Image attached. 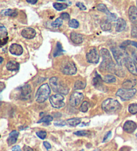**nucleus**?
<instances>
[{
    "instance_id": "obj_52",
    "label": "nucleus",
    "mask_w": 137,
    "mask_h": 151,
    "mask_svg": "<svg viewBox=\"0 0 137 151\" xmlns=\"http://www.w3.org/2000/svg\"><path fill=\"white\" fill-rule=\"evenodd\" d=\"M0 85H1V91H3V88H4L5 87V85H4V84H3V83H0Z\"/></svg>"
},
{
    "instance_id": "obj_18",
    "label": "nucleus",
    "mask_w": 137,
    "mask_h": 151,
    "mask_svg": "<svg viewBox=\"0 0 137 151\" xmlns=\"http://www.w3.org/2000/svg\"><path fill=\"white\" fill-rule=\"evenodd\" d=\"M23 48L20 45L13 43L9 47V52L14 55L19 56L23 53Z\"/></svg>"
},
{
    "instance_id": "obj_34",
    "label": "nucleus",
    "mask_w": 137,
    "mask_h": 151,
    "mask_svg": "<svg viewBox=\"0 0 137 151\" xmlns=\"http://www.w3.org/2000/svg\"><path fill=\"white\" fill-rule=\"evenodd\" d=\"M53 121V117L50 115H47L45 116L43 118H42L40 121H38V123H49L50 122Z\"/></svg>"
},
{
    "instance_id": "obj_21",
    "label": "nucleus",
    "mask_w": 137,
    "mask_h": 151,
    "mask_svg": "<svg viewBox=\"0 0 137 151\" xmlns=\"http://www.w3.org/2000/svg\"><path fill=\"white\" fill-rule=\"evenodd\" d=\"M19 136V133L16 131H13L9 135L8 138H7V143L9 145H12L17 142V137Z\"/></svg>"
},
{
    "instance_id": "obj_45",
    "label": "nucleus",
    "mask_w": 137,
    "mask_h": 151,
    "mask_svg": "<svg viewBox=\"0 0 137 151\" xmlns=\"http://www.w3.org/2000/svg\"><path fill=\"white\" fill-rule=\"evenodd\" d=\"M44 146L46 147V149H50L51 148H52V146H51V144L49 143L48 142H47V141H45V142H44Z\"/></svg>"
},
{
    "instance_id": "obj_31",
    "label": "nucleus",
    "mask_w": 137,
    "mask_h": 151,
    "mask_svg": "<svg viewBox=\"0 0 137 151\" xmlns=\"http://www.w3.org/2000/svg\"><path fill=\"white\" fill-rule=\"evenodd\" d=\"M53 6L56 10L62 11L63 9H65L68 7V5L66 3H54Z\"/></svg>"
},
{
    "instance_id": "obj_47",
    "label": "nucleus",
    "mask_w": 137,
    "mask_h": 151,
    "mask_svg": "<svg viewBox=\"0 0 137 151\" xmlns=\"http://www.w3.org/2000/svg\"><path fill=\"white\" fill-rule=\"evenodd\" d=\"M23 151H34V150H33L31 147L25 145V146H23Z\"/></svg>"
},
{
    "instance_id": "obj_5",
    "label": "nucleus",
    "mask_w": 137,
    "mask_h": 151,
    "mask_svg": "<svg viewBox=\"0 0 137 151\" xmlns=\"http://www.w3.org/2000/svg\"><path fill=\"white\" fill-rule=\"evenodd\" d=\"M50 94V88L48 83L41 85L36 95V100L39 103H42L48 99Z\"/></svg>"
},
{
    "instance_id": "obj_25",
    "label": "nucleus",
    "mask_w": 137,
    "mask_h": 151,
    "mask_svg": "<svg viewBox=\"0 0 137 151\" xmlns=\"http://www.w3.org/2000/svg\"><path fill=\"white\" fill-rule=\"evenodd\" d=\"M101 28L103 31H110L112 29V25L108 19H105L101 22Z\"/></svg>"
},
{
    "instance_id": "obj_6",
    "label": "nucleus",
    "mask_w": 137,
    "mask_h": 151,
    "mask_svg": "<svg viewBox=\"0 0 137 151\" xmlns=\"http://www.w3.org/2000/svg\"><path fill=\"white\" fill-rule=\"evenodd\" d=\"M50 102L52 106L56 109H61L65 106L64 97L61 94H56L51 96L50 98Z\"/></svg>"
},
{
    "instance_id": "obj_28",
    "label": "nucleus",
    "mask_w": 137,
    "mask_h": 151,
    "mask_svg": "<svg viewBox=\"0 0 137 151\" xmlns=\"http://www.w3.org/2000/svg\"><path fill=\"white\" fill-rule=\"evenodd\" d=\"M64 50L62 49V45L60 44V43L58 42L57 44H56V49H55V51L54 52V57H58V56L59 55H61L63 54L64 53Z\"/></svg>"
},
{
    "instance_id": "obj_56",
    "label": "nucleus",
    "mask_w": 137,
    "mask_h": 151,
    "mask_svg": "<svg viewBox=\"0 0 137 151\" xmlns=\"http://www.w3.org/2000/svg\"><path fill=\"white\" fill-rule=\"evenodd\" d=\"M136 139H137V134L136 135Z\"/></svg>"
},
{
    "instance_id": "obj_57",
    "label": "nucleus",
    "mask_w": 137,
    "mask_h": 151,
    "mask_svg": "<svg viewBox=\"0 0 137 151\" xmlns=\"http://www.w3.org/2000/svg\"><path fill=\"white\" fill-rule=\"evenodd\" d=\"M136 5H137V1H136Z\"/></svg>"
},
{
    "instance_id": "obj_39",
    "label": "nucleus",
    "mask_w": 137,
    "mask_h": 151,
    "mask_svg": "<svg viewBox=\"0 0 137 151\" xmlns=\"http://www.w3.org/2000/svg\"><path fill=\"white\" fill-rule=\"evenodd\" d=\"M36 135L40 139L44 140V139H46V137L47 136V133L44 131H38V132L36 133Z\"/></svg>"
},
{
    "instance_id": "obj_48",
    "label": "nucleus",
    "mask_w": 137,
    "mask_h": 151,
    "mask_svg": "<svg viewBox=\"0 0 137 151\" xmlns=\"http://www.w3.org/2000/svg\"><path fill=\"white\" fill-rule=\"evenodd\" d=\"M11 150L12 151H21V148H20V146H13L12 149H11Z\"/></svg>"
},
{
    "instance_id": "obj_32",
    "label": "nucleus",
    "mask_w": 137,
    "mask_h": 151,
    "mask_svg": "<svg viewBox=\"0 0 137 151\" xmlns=\"http://www.w3.org/2000/svg\"><path fill=\"white\" fill-rule=\"evenodd\" d=\"M0 35H1V39L7 37V30H6V28H5V27L3 26V24L0 25Z\"/></svg>"
},
{
    "instance_id": "obj_42",
    "label": "nucleus",
    "mask_w": 137,
    "mask_h": 151,
    "mask_svg": "<svg viewBox=\"0 0 137 151\" xmlns=\"http://www.w3.org/2000/svg\"><path fill=\"white\" fill-rule=\"evenodd\" d=\"M66 125V123L65 121H57L54 123V125L58 126V127H64V126H65Z\"/></svg>"
},
{
    "instance_id": "obj_54",
    "label": "nucleus",
    "mask_w": 137,
    "mask_h": 151,
    "mask_svg": "<svg viewBox=\"0 0 137 151\" xmlns=\"http://www.w3.org/2000/svg\"><path fill=\"white\" fill-rule=\"evenodd\" d=\"M93 151H100V149H96V150H94Z\"/></svg>"
},
{
    "instance_id": "obj_2",
    "label": "nucleus",
    "mask_w": 137,
    "mask_h": 151,
    "mask_svg": "<svg viewBox=\"0 0 137 151\" xmlns=\"http://www.w3.org/2000/svg\"><path fill=\"white\" fill-rule=\"evenodd\" d=\"M102 109L106 113L112 114L120 111L121 105L117 100L109 98L106 99L102 103Z\"/></svg>"
},
{
    "instance_id": "obj_10",
    "label": "nucleus",
    "mask_w": 137,
    "mask_h": 151,
    "mask_svg": "<svg viewBox=\"0 0 137 151\" xmlns=\"http://www.w3.org/2000/svg\"><path fill=\"white\" fill-rule=\"evenodd\" d=\"M84 98L83 94L79 92H74L70 97V104L72 106H77L80 104Z\"/></svg>"
},
{
    "instance_id": "obj_17",
    "label": "nucleus",
    "mask_w": 137,
    "mask_h": 151,
    "mask_svg": "<svg viewBox=\"0 0 137 151\" xmlns=\"http://www.w3.org/2000/svg\"><path fill=\"white\" fill-rule=\"evenodd\" d=\"M129 19L133 24L137 25V8L135 6H130L128 9Z\"/></svg>"
},
{
    "instance_id": "obj_4",
    "label": "nucleus",
    "mask_w": 137,
    "mask_h": 151,
    "mask_svg": "<svg viewBox=\"0 0 137 151\" xmlns=\"http://www.w3.org/2000/svg\"><path fill=\"white\" fill-rule=\"evenodd\" d=\"M100 53L102 57V61L100 66V69L101 71H108L110 67L114 63L112 61L110 51L105 48H103L100 50Z\"/></svg>"
},
{
    "instance_id": "obj_7",
    "label": "nucleus",
    "mask_w": 137,
    "mask_h": 151,
    "mask_svg": "<svg viewBox=\"0 0 137 151\" xmlns=\"http://www.w3.org/2000/svg\"><path fill=\"white\" fill-rule=\"evenodd\" d=\"M136 90L135 89H120L116 93V95L119 97L122 100H127L130 99L136 94Z\"/></svg>"
},
{
    "instance_id": "obj_46",
    "label": "nucleus",
    "mask_w": 137,
    "mask_h": 151,
    "mask_svg": "<svg viewBox=\"0 0 137 151\" xmlns=\"http://www.w3.org/2000/svg\"><path fill=\"white\" fill-rule=\"evenodd\" d=\"M7 40H8V37L3 39L1 40V47H3V45H5V44L7 43Z\"/></svg>"
},
{
    "instance_id": "obj_27",
    "label": "nucleus",
    "mask_w": 137,
    "mask_h": 151,
    "mask_svg": "<svg viewBox=\"0 0 137 151\" xmlns=\"http://www.w3.org/2000/svg\"><path fill=\"white\" fill-rule=\"evenodd\" d=\"M66 123L71 127H76L81 123V119L80 118H72V119H68Z\"/></svg>"
},
{
    "instance_id": "obj_40",
    "label": "nucleus",
    "mask_w": 137,
    "mask_h": 151,
    "mask_svg": "<svg viewBox=\"0 0 137 151\" xmlns=\"http://www.w3.org/2000/svg\"><path fill=\"white\" fill-rule=\"evenodd\" d=\"M131 35L132 37L137 39V27H133L131 30Z\"/></svg>"
},
{
    "instance_id": "obj_15",
    "label": "nucleus",
    "mask_w": 137,
    "mask_h": 151,
    "mask_svg": "<svg viewBox=\"0 0 137 151\" xmlns=\"http://www.w3.org/2000/svg\"><path fill=\"white\" fill-rule=\"evenodd\" d=\"M136 124L132 121H127L123 125V129L125 132L128 133H132L136 129Z\"/></svg>"
},
{
    "instance_id": "obj_49",
    "label": "nucleus",
    "mask_w": 137,
    "mask_h": 151,
    "mask_svg": "<svg viewBox=\"0 0 137 151\" xmlns=\"http://www.w3.org/2000/svg\"><path fill=\"white\" fill-rule=\"evenodd\" d=\"M130 45H132L133 47H134L137 49V42L132 41H130Z\"/></svg>"
},
{
    "instance_id": "obj_37",
    "label": "nucleus",
    "mask_w": 137,
    "mask_h": 151,
    "mask_svg": "<svg viewBox=\"0 0 137 151\" xmlns=\"http://www.w3.org/2000/svg\"><path fill=\"white\" fill-rule=\"evenodd\" d=\"M63 24V21H62V19L60 18H57L55 20L54 22L52 23V26L54 28H59Z\"/></svg>"
},
{
    "instance_id": "obj_3",
    "label": "nucleus",
    "mask_w": 137,
    "mask_h": 151,
    "mask_svg": "<svg viewBox=\"0 0 137 151\" xmlns=\"http://www.w3.org/2000/svg\"><path fill=\"white\" fill-rule=\"evenodd\" d=\"M111 51L112 52V55L116 60L117 65L120 66H122L123 64H124L125 60L126 59V58L129 57L126 49H123L121 47H114L111 49Z\"/></svg>"
},
{
    "instance_id": "obj_29",
    "label": "nucleus",
    "mask_w": 137,
    "mask_h": 151,
    "mask_svg": "<svg viewBox=\"0 0 137 151\" xmlns=\"http://www.w3.org/2000/svg\"><path fill=\"white\" fill-rule=\"evenodd\" d=\"M116 79L114 75H105L103 78V81L107 83H113L116 82Z\"/></svg>"
},
{
    "instance_id": "obj_16",
    "label": "nucleus",
    "mask_w": 137,
    "mask_h": 151,
    "mask_svg": "<svg viewBox=\"0 0 137 151\" xmlns=\"http://www.w3.org/2000/svg\"><path fill=\"white\" fill-rule=\"evenodd\" d=\"M31 93H32V89L30 85H25L21 87V98L23 100H27L30 97Z\"/></svg>"
},
{
    "instance_id": "obj_8",
    "label": "nucleus",
    "mask_w": 137,
    "mask_h": 151,
    "mask_svg": "<svg viewBox=\"0 0 137 151\" xmlns=\"http://www.w3.org/2000/svg\"><path fill=\"white\" fill-rule=\"evenodd\" d=\"M61 71L62 73L68 75H72L76 74L77 72V68H76L75 64L72 61H68L64 63L62 66Z\"/></svg>"
},
{
    "instance_id": "obj_12",
    "label": "nucleus",
    "mask_w": 137,
    "mask_h": 151,
    "mask_svg": "<svg viewBox=\"0 0 137 151\" xmlns=\"http://www.w3.org/2000/svg\"><path fill=\"white\" fill-rule=\"evenodd\" d=\"M124 65L128 69V70L132 75L137 76V67L135 65L134 62L130 57L126 58V59L124 61Z\"/></svg>"
},
{
    "instance_id": "obj_53",
    "label": "nucleus",
    "mask_w": 137,
    "mask_h": 151,
    "mask_svg": "<svg viewBox=\"0 0 137 151\" xmlns=\"http://www.w3.org/2000/svg\"><path fill=\"white\" fill-rule=\"evenodd\" d=\"M0 59H1V61H0V63H2V62H3V58L2 57H0Z\"/></svg>"
},
{
    "instance_id": "obj_19",
    "label": "nucleus",
    "mask_w": 137,
    "mask_h": 151,
    "mask_svg": "<svg viewBox=\"0 0 137 151\" xmlns=\"http://www.w3.org/2000/svg\"><path fill=\"white\" fill-rule=\"evenodd\" d=\"M136 79L134 78L128 79L124 81L122 83L123 89H132L133 87L136 85Z\"/></svg>"
},
{
    "instance_id": "obj_13",
    "label": "nucleus",
    "mask_w": 137,
    "mask_h": 151,
    "mask_svg": "<svg viewBox=\"0 0 137 151\" xmlns=\"http://www.w3.org/2000/svg\"><path fill=\"white\" fill-rule=\"evenodd\" d=\"M108 71H109L110 73L115 74L117 76L123 77L125 76V71L124 69L122 68V67L118 65H115L114 63L113 65L108 69Z\"/></svg>"
},
{
    "instance_id": "obj_44",
    "label": "nucleus",
    "mask_w": 137,
    "mask_h": 151,
    "mask_svg": "<svg viewBox=\"0 0 137 151\" xmlns=\"http://www.w3.org/2000/svg\"><path fill=\"white\" fill-rule=\"evenodd\" d=\"M111 135H112V132H111V131H109L108 133H107L106 135H105L104 137V139H103V142H106V141H107L108 140V139L110 138V137H111Z\"/></svg>"
},
{
    "instance_id": "obj_26",
    "label": "nucleus",
    "mask_w": 137,
    "mask_h": 151,
    "mask_svg": "<svg viewBox=\"0 0 137 151\" xmlns=\"http://www.w3.org/2000/svg\"><path fill=\"white\" fill-rule=\"evenodd\" d=\"M1 15L3 16H9V17H15L17 15V12L15 10L11 9H7L5 10L1 11Z\"/></svg>"
},
{
    "instance_id": "obj_55",
    "label": "nucleus",
    "mask_w": 137,
    "mask_h": 151,
    "mask_svg": "<svg viewBox=\"0 0 137 151\" xmlns=\"http://www.w3.org/2000/svg\"><path fill=\"white\" fill-rule=\"evenodd\" d=\"M80 151H84V150H81Z\"/></svg>"
},
{
    "instance_id": "obj_33",
    "label": "nucleus",
    "mask_w": 137,
    "mask_h": 151,
    "mask_svg": "<svg viewBox=\"0 0 137 151\" xmlns=\"http://www.w3.org/2000/svg\"><path fill=\"white\" fill-rule=\"evenodd\" d=\"M128 111L129 113L134 115V114L137 113V103H132L130 104L128 106Z\"/></svg>"
},
{
    "instance_id": "obj_20",
    "label": "nucleus",
    "mask_w": 137,
    "mask_h": 151,
    "mask_svg": "<svg viewBox=\"0 0 137 151\" xmlns=\"http://www.w3.org/2000/svg\"><path fill=\"white\" fill-rule=\"evenodd\" d=\"M103 79H102L100 75L97 72L96 73V77L93 79V85L96 88L98 89H102L104 87V85L102 84Z\"/></svg>"
},
{
    "instance_id": "obj_36",
    "label": "nucleus",
    "mask_w": 137,
    "mask_h": 151,
    "mask_svg": "<svg viewBox=\"0 0 137 151\" xmlns=\"http://www.w3.org/2000/svg\"><path fill=\"white\" fill-rule=\"evenodd\" d=\"M68 26L72 28L76 29L79 27V22L76 19H71L68 23Z\"/></svg>"
},
{
    "instance_id": "obj_38",
    "label": "nucleus",
    "mask_w": 137,
    "mask_h": 151,
    "mask_svg": "<svg viewBox=\"0 0 137 151\" xmlns=\"http://www.w3.org/2000/svg\"><path fill=\"white\" fill-rule=\"evenodd\" d=\"M74 135L80 137H86V136H88L90 135V132L88 131H78L74 133Z\"/></svg>"
},
{
    "instance_id": "obj_30",
    "label": "nucleus",
    "mask_w": 137,
    "mask_h": 151,
    "mask_svg": "<svg viewBox=\"0 0 137 151\" xmlns=\"http://www.w3.org/2000/svg\"><path fill=\"white\" fill-rule=\"evenodd\" d=\"M86 83L83 82L82 81H76L75 83H74V89L76 90H80V89H84L86 87Z\"/></svg>"
},
{
    "instance_id": "obj_24",
    "label": "nucleus",
    "mask_w": 137,
    "mask_h": 151,
    "mask_svg": "<svg viewBox=\"0 0 137 151\" xmlns=\"http://www.w3.org/2000/svg\"><path fill=\"white\" fill-rule=\"evenodd\" d=\"M6 68L8 71H14L19 69V64L15 61H9L6 65Z\"/></svg>"
},
{
    "instance_id": "obj_43",
    "label": "nucleus",
    "mask_w": 137,
    "mask_h": 151,
    "mask_svg": "<svg viewBox=\"0 0 137 151\" xmlns=\"http://www.w3.org/2000/svg\"><path fill=\"white\" fill-rule=\"evenodd\" d=\"M76 6L79 7L80 9H82V10H86V7L84 5L83 3H81V2H77L76 3Z\"/></svg>"
},
{
    "instance_id": "obj_22",
    "label": "nucleus",
    "mask_w": 137,
    "mask_h": 151,
    "mask_svg": "<svg viewBox=\"0 0 137 151\" xmlns=\"http://www.w3.org/2000/svg\"><path fill=\"white\" fill-rule=\"evenodd\" d=\"M70 39L72 41V42L76 44H80L83 41V37L82 35L78 34L77 33L72 32L70 34Z\"/></svg>"
},
{
    "instance_id": "obj_35",
    "label": "nucleus",
    "mask_w": 137,
    "mask_h": 151,
    "mask_svg": "<svg viewBox=\"0 0 137 151\" xmlns=\"http://www.w3.org/2000/svg\"><path fill=\"white\" fill-rule=\"evenodd\" d=\"M88 107H89L88 102L84 101L81 104V106H80V111L81 112H83V113H86V112H87L88 110Z\"/></svg>"
},
{
    "instance_id": "obj_23",
    "label": "nucleus",
    "mask_w": 137,
    "mask_h": 151,
    "mask_svg": "<svg viewBox=\"0 0 137 151\" xmlns=\"http://www.w3.org/2000/svg\"><path fill=\"white\" fill-rule=\"evenodd\" d=\"M126 21L122 18H118L116 21V31L117 32H121L126 28Z\"/></svg>"
},
{
    "instance_id": "obj_11",
    "label": "nucleus",
    "mask_w": 137,
    "mask_h": 151,
    "mask_svg": "<svg viewBox=\"0 0 137 151\" xmlns=\"http://www.w3.org/2000/svg\"><path fill=\"white\" fill-rule=\"evenodd\" d=\"M96 9L98 11L106 13V15H107V18L109 21H115L117 19L116 15L114 14V13L110 12L109 10L107 8V7L104 4H103V3H100V4L98 5Z\"/></svg>"
},
{
    "instance_id": "obj_9",
    "label": "nucleus",
    "mask_w": 137,
    "mask_h": 151,
    "mask_svg": "<svg viewBox=\"0 0 137 151\" xmlns=\"http://www.w3.org/2000/svg\"><path fill=\"white\" fill-rule=\"evenodd\" d=\"M99 55L98 53L96 48L92 47L89 49L86 54V59L88 63H98L99 61Z\"/></svg>"
},
{
    "instance_id": "obj_1",
    "label": "nucleus",
    "mask_w": 137,
    "mask_h": 151,
    "mask_svg": "<svg viewBox=\"0 0 137 151\" xmlns=\"http://www.w3.org/2000/svg\"><path fill=\"white\" fill-rule=\"evenodd\" d=\"M50 84L53 91L58 93V94L68 95L69 93V89L67 85L57 77H53L50 78Z\"/></svg>"
},
{
    "instance_id": "obj_51",
    "label": "nucleus",
    "mask_w": 137,
    "mask_h": 151,
    "mask_svg": "<svg viewBox=\"0 0 137 151\" xmlns=\"http://www.w3.org/2000/svg\"><path fill=\"white\" fill-rule=\"evenodd\" d=\"M132 55H133V57H134L135 60L137 61V52H134Z\"/></svg>"
},
{
    "instance_id": "obj_50",
    "label": "nucleus",
    "mask_w": 137,
    "mask_h": 151,
    "mask_svg": "<svg viewBox=\"0 0 137 151\" xmlns=\"http://www.w3.org/2000/svg\"><path fill=\"white\" fill-rule=\"evenodd\" d=\"M27 2L31 3V4H35V3L38 2V1H37V0H32V1H31V0H27Z\"/></svg>"
},
{
    "instance_id": "obj_14",
    "label": "nucleus",
    "mask_w": 137,
    "mask_h": 151,
    "mask_svg": "<svg viewBox=\"0 0 137 151\" xmlns=\"http://www.w3.org/2000/svg\"><path fill=\"white\" fill-rule=\"evenodd\" d=\"M36 32L35 31L34 29L31 28H27L23 29L21 32V35L25 39H33L36 36Z\"/></svg>"
},
{
    "instance_id": "obj_41",
    "label": "nucleus",
    "mask_w": 137,
    "mask_h": 151,
    "mask_svg": "<svg viewBox=\"0 0 137 151\" xmlns=\"http://www.w3.org/2000/svg\"><path fill=\"white\" fill-rule=\"evenodd\" d=\"M60 18L65 19V20H68V19H70V16L68 13H62L61 15H60Z\"/></svg>"
}]
</instances>
